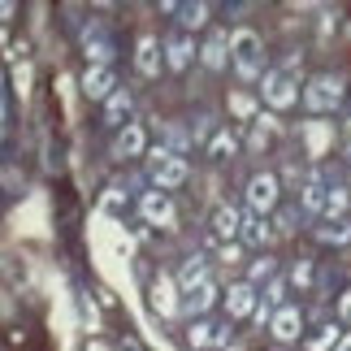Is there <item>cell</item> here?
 <instances>
[{
    "label": "cell",
    "mask_w": 351,
    "mask_h": 351,
    "mask_svg": "<svg viewBox=\"0 0 351 351\" xmlns=\"http://www.w3.org/2000/svg\"><path fill=\"white\" fill-rule=\"evenodd\" d=\"M339 100H343V83H339V78H330V74L313 78V87L304 91V104H308L313 113H330V109H339Z\"/></svg>",
    "instance_id": "277c9868"
},
{
    "label": "cell",
    "mask_w": 351,
    "mask_h": 351,
    "mask_svg": "<svg viewBox=\"0 0 351 351\" xmlns=\"http://www.w3.org/2000/svg\"><path fill=\"white\" fill-rule=\"evenodd\" d=\"M269 330H274V339L282 343H295L300 339V330H304V317H300V308H278L274 321H269Z\"/></svg>",
    "instance_id": "9c48e42d"
},
{
    "label": "cell",
    "mask_w": 351,
    "mask_h": 351,
    "mask_svg": "<svg viewBox=\"0 0 351 351\" xmlns=\"http://www.w3.org/2000/svg\"><path fill=\"white\" fill-rule=\"evenodd\" d=\"M226 48H230V35H213L208 44H204V52H199V57H204L208 70H221V65L230 61V52H226Z\"/></svg>",
    "instance_id": "e0dca14e"
},
{
    "label": "cell",
    "mask_w": 351,
    "mask_h": 351,
    "mask_svg": "<svg viewBox=\"0 0 351 351\" xmlns=\"http://www.w3.org/2000/svg\"><path fill=\"white\" fill-rule=\"evenodd\" d=\"M0 78H5V74H0Z\"/></svg>",
    "instance_id": "4dcf8cb0"
},
{
    "label": "cell",
    "mask_w": 351,
    "mask_h": 351,
    "mask_svg": "<svg viewBox=\"0 0 351 351\" xmlns=\"http://www.w3.org/2000/svg\"><path fill=\"white\" fill-rule=\"evenodd\" d=\"M334 351H351V339H339V347H334Z\"/></svg>",
    "instance_id": "f1b7e54d"
},
{
    "label": "cell",
    "mask_w": 351,
    "mask_h": 351,
    "mask_svg": "<svg viewBox=\"0 0 351 351\" xmlns=\"http://www.w3.org/2000/svg\"><path fill=\"white\" fill-rule=\"evenodd\" d=\"M321 239H326V243H347L351 239V221L347 217H334L330 226H321Z\"/></svg>",
    "instance_id": "d4e9b609"
},
{
    "label": "cell",
    "mask_w": 351,
    "mask_h": 351,
    "mask_svg": "<svg viewBox=\"0 0 351 351\" xmlns=\"http://www.w3.org/2000/svg\"><path fill=\"white\" fill-rule=\"evenodd\" d=\"M321 213H330V217H343V213H347V191H343V186H330V191H326V208H321Z\"/></svg>",
    "instance_id": "484cf974"
},
{
    "label": "cell",
    "mask_w": 351,
    "mask_h": 351,
    "mask_svg": "<svg viewBox=\"0 0 351 351\" xmlns=\"http://www.w3.org/2000/svg\"><path fill=\"white\" fill-rule=\"evenodd\" d=\"M83 91L91 100H109L113 91H117V74H113V65H91V70L83 74Z\"/></svg>",
    "instance_id": "52a82bcc"
},
{
    "label": "cell",
    "mask_w": 351,
    "mask_h": 351,
    "mask_svg": "<svg viewBox=\"0 0 351 351\" xmlns=\"http://www.w3.org/2000/svg\"><path fill=\"white\" fill-rule=\"evenodd\" d=\"M234 147H239L234 134L230 130H217V134H213V143H208V156L213 160H226V156H234Z\"/></svg>",
    "instance_id": "7402d4cb"
},
{
    "label": "cell",
    "mask_w": 351,
    "mask_h": 351,
    "mask_svg": "<svg viewBox=\"0 0 351 351\" xmlns=\"http://www.w3.org/2000/svg\"><path fill=\"white\" fill-rule=\"evenodd\" d=\"M160 52H165V65H169V70H186L191 57H195V44H191V35H186V31H173Z\"/></svg>",
    "instance_id": "ba28073f"
},
{
    "label": "cell",
    "mask_w": 351,
    "mask_h": 351,
    "mask_svg": "<svg viewBox=\"0 0 351 351\" xmlns=\"http://www.w3.org/2000/svg\"><path fill=\"white\" fill-rule=\"evenodd\" d=\"M239 234L252 243V247H265L269 239H274V230H269V221L265 217H243V226H239Z\"/></svg>",
    "instance_id": "d6986e66"
},
{
    "label": "cell",
    "mask_w": 351,
    "mask_h": 351,
    "mask_svg": "<svg viewBox=\"0 0 351 351\" xmlns=\"http://www.w3.org/2000/svg\"><path fill=\"white\" fill-rule=\"evenodd\" d=\"M326 191H330V186H326V173H321V169H308L304 173V186H300V208L304 213H321V208H326Z\"/></svg>",
    "instance_id": "8992f818"
},
{
    "label": "cell",
    "mask_w": 351,
    "mask_h": 351,
    "mask_svg": "<svg viewBox=\"0 0 351 351\" xmlns=\"http://www.w3.org/2000/svg\"><path fill=\"white\" fill-rule=\"evenodd\" d=\"M230 57L239 78H261V35L256 31H234L230 35Z\"/></svg>",
    "instance_id": "6da1fadb"
},
{
    "label": "cell",
    "mask_w": 351,
    "mask_h": 351,
    "mask_svg": "<svg viewBox=\"0 0 351 351\" xmlns=\"http://www.w3.org/2000/svg\"><path fill=\"white\" fill-rule=\"evenodd\" d=\"M339 313H343V321H347V326H351V291L343 295V304H339Z\"/></svg>",
    "instance_id": "83f0119b"
},
{
    "label": "cell",
    "mask_w": 351,
    "mask_h": 351,
    "mask_svg": "<svg viewBox=\"0 0 351 351\" xmlns=\"http://www.w3.org/2000/svg\"><path fill=\"white\" fill-rule=\"evenodd\" d=\"M87 57L96 61V65H109V57H113V44H109V35H104L100 26H91V31H87Z\"/></svg>",
    "instance_id": "ac0fdd59"
},
{
    "label": "cell",
    "mask_w": 351,
    "mask_h": 351,
    "mask_svg": "<svg viewBox=\"0 0 351 351\" xmlns=\"http://www.w3.org/2000/svg\"><path fill=\"white\" fill-rule=\"evenodd\" d=\"M191 343H195V347H221V343H226V330H221V326H208V321H199V326H191Z\"/></svg>",
    "instance_id": "ffe728a7"
},
{
    "label": "cell",
    "mask_w": 351,
    "mask_h": 351,
    "mask_svg": "<svg viewBox=\"0 0 351 351\" xmlns=\"http://www.w3.org/2000/svg\"><path fill=\"white\" fill-rule=\"evenodd\" d=\"M261 278H274V261H269V256H261V261L252 265V282H261Z\"/></svg>",
    "instance_id": "4316f807"
},
{
    "label": "cell",
    "mask_w": 351,
    "mask_h": 351,
    "mask_svg": "<svg viewBox=\"0 0 351 351\" xmlns=\"http://www.w3.org/2000/svg\"><path fill=\"white\" fill-rule=\"evenodd\" d=\"M339 339H343L339 326H321V334L308 339V351H334V347H339Z\"/></svg>",
    "instance_id": "cb8c5ba5"
},
{
    "label": "cell",
    "mask_w": 351,
    "mask_h": 351,
    "mask_svg": "<svg viewBox=\"0 0 351 351\" xmlns=\"http://www.w3.org/2000/svg\"><path fill=\"white\" fill-rule=\"evenodd\" d=\"M173 13H182V31H191V26H204L208 22V5H173Z\"/></svg>",
    "instance_id": "603a6c76"
},
{
    "label": "cell",
    "mask_w": 351,
    "mask_h": 351,
    "mask_svg": "<svg viewBox=\"0 0 351 351\" xmlns=\"http://www.w3.org/2000/svg\"><path fill=\"white\" fill-rule=\"evenodd\" d=\"M213 300H217V282H213V278H204L199 287H191V291H186V313H208V308H213Z\"/></svg>",
    "instance_id": "9a60e30c"
},
{
    "label": "cell",
    "mask_w": 351,
    "mask_h": 351,
    "mask_svg": "<svg viewBox=\"0 0 351 351\" xmlns=\"http://www.w3.org/2000/svg\"><path fill=\"white\" fill-rule=\"evenodd\" d=\"M261 91H265V104H274V109H291V104L300 100V91H295V74H291V65H282V70H269Z\"/></svg>",
    "instance_id": "7a4b0ae2"
},
{
    "label": "cell",
    "mask_w": 351,
    "mask_h": 351,
    "mask_svg": "<svg viewBox=\"0 0 351 351\" xmlns=\"http://www.w3.org/2000/svg\"><path fill=\"white\" fill-rule=\"evenodd\" d=\"M239 226H243V213L230 208V204H221V208H217V217H213V234H217V239H234V234H239Z\"/></svg>",
    "instance_id": "2e32d148"
},
{
    "label": "cell",
    "mask_w": 351,
    "mask_h": 351,
    "mask_svg": "<svg viewBox=\"0 0 351 351\" xmlns=\"http://www.w3.org/2000/svg\"><path fill=\"white\" fill-rule=\"evenodd\" d=\"M134 65H139V74H147V78H156V74H160V44H156L152 35H147V39H139Z\"/></svg>",
    "instance_id": "8fae6325"
},
{
    "label": "cell",
    "mask_w": 351,
    "mask_h": 351,
    "mask_svg": "<svg viewBox=\"0 0 351 351\" xmlns=\"http://www.w3.org/2000/svg\"><path fill=\"white\" fill-rule=\"evenodd\" d=\"M204 278H208V261H204V256H191V261L182 265V274H178V282H182L186 291H191V287H199Z\"/></svg>",
    "instance_id": "44dd1931"
},
{
    "label": "cell",
    "mask_w": 351,
    "mask_h": 351,
    "mask_svg": "<svg viewBox=\"0 0 351 351\" xmlns=\"http://www.w3.org/2000/svg\"><path fill=\"white\" fill-rule=\"evenodd\" d=\"M126 117H130V91L117 87L113 96L104 100V121H109V126H126Z\"/></svg>",
    "instance_id": "4fadbf2b"
},
{
    "label": "cell",
    "mask_w": 351,
    "mask_h": 351,
    "mask_svg": "<svg viewBox=\"0 0 351 351\" xmlns=\"http://www.w3.org/2000/svg\"><path fill=\"white\" fill-rule=\"evenodd\" d=\"M247 208H252V217H265V213L278 208V178L274 173H256L247 182Z\"/></svg>",
    "instance_id": "5b68a950"
},
{
    "label": "cell",
    "mask_w": 351,
    "mask_h": 351,
    "mask_svg": "<svg viewBox=\"0 0 351 351\" xmlns=\"http://www.w3.org/2000/svg\"><path fill=\"white\" fill-rule=\"evenodd\" d=\"M0 134H5V100H0Z\"/></svg>",
    "instance_id": "f546056e"
},
{
    "label": "cell",
    "mask_w": 351,
    "mask_h": 351,
    "mask_svg": "<svg viewBox=\"0 0 351 351\" xmlns=\"http://www.w3.org/2000/svg\"><path fill=\"white\" fill-rule=\"evenodd\" d=\"M147 169H152V182L160 186V191L186 182V160L173 156V152H165V147H156V152H152V165H147Z\"/></svg>",
    "instance_id": "3957f363"
},
{
    "label": "cell",
    "mask_w": 351,
    "mask_h": 351,
    "mask_svg": "<svg viewBox=\"0 0 351 351\" xmlns=\"http://www.w3.org/2000/svg\"><path fill=\"white\" fill-rule=\"evenodd\" d=\"M226 313H230V317H252L256 313L252 282H234V287H230V295H226Z\"/></svg>",
    "instance_id": "30bf717a"
},
{
    "label": "cell",
    "mask_w": 351,
    "mask_h": 351,
    "mask_svg": "<svg viewBox=\"0 0 351 351\" xmlns=\"http://www.w3.org/2000/svg\"><path fill=\"white\" fill-rule=\"evenodd\" d=\"M143 217H147V221H160V226H169V221H173L169 195H165V191H147V195H143Z\"/></svg>",
    "instance_id": "5bb4252c"
},
{
    "label": "cell",
    "mask_w": 351,
    "mask_h": 351,
    "mask_svg": "<svg viewBox=\"0 0 351 351\" xmlns=\"http://www.w3.org/2000/svg\"><path fill=\"white\" fill-rule=\"evenodd\" d=\"M143 152V130L134 126V121H126V126L117 130V143H113V156H139Z\"/></svg>",
    "instance_id": "7c38bea8"
}]
</instances>
